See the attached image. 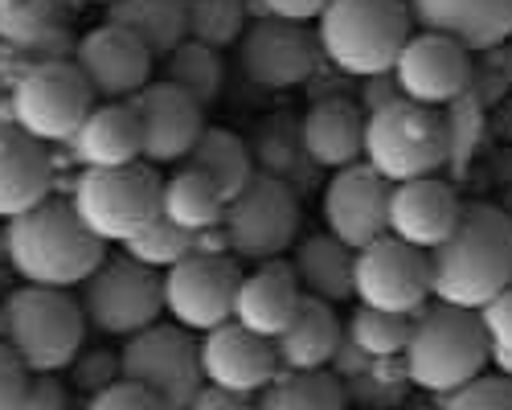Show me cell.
<instances>
[{
    "label": "cell",
    "instance_id": "38",
    "mask_svg": "<svg viewBox=\"0 0 512 410\" xmlns=\"http://www.w3.org/2000/svg\"><path fill=\"white\" fill-rule=\"evenodd\" d=\"M443 115H447V169H455V177H463L467 160L476 156L480 132H484V107L472 95H463Z\"/></svg>",
    "mask_w": 512,
    "mask_h": 410
},
{
    "label": "cell",
    "instance_id": "41",
    "mask_svg": "<svg viewBox=\"0 0 512 410\" xmlns=\"http://www.w3.org/2000/svg\"><path fill=\"white\" fill-rule=\"evenodd\" d=\"M443 410H512V378H476L459 394L443 398Z\"/></svg>",
    "mask_w": 512,
    "mask_h": 410
},
{
    "label": "cell",
    "instance_id": "34",
    "mask_svg": "<svg viewBox=\"0 0 512 410\" xmlns=\"http://www.w3.org/2000/svg\"><path fill=\"white\" fill-rule=\"evenodd\" d=\"M70 25V0H0V46L21 50Z\"/></svg>",
    "mask_w": 512,
    "mask_h": 410
},
{
    "label": "cell",
    "instance_id": "56",
    "mask_svg": "<svg viewBox=\"0 0 512 410\" xmlns=\"http://www.w3.org/2000/svg\"><path fill=\"white\" fill-rule=\"evenodd\" d=\"M0 341H5V300H0Z\"/></svg>",
    "mask_w": 512,
    "mask_h": 410
},
{
    "label": "cell",
    "instance_id": "53",
    "mask_svg": "<svg viewBox=\"0 0 512 410\" xmlns=\"http://www.w3.org/2000/svg\"><path fill=\"white\" fill-rule=\"evenodd\" d=\"M398 410H443V398L439 402H414V398H406Z\"/></svg>",
    "mask_w": 512,
    "mask_h": 410
},
{
    "label": "cell",
    "instance_id": "54",
    "mask_svg": "<svg viewBox=\"0 0 512 410\" xmlns=\"http://www.w3.org/2000/svg\"><path fill=\"white\" fill-rule=\"evenodd\" d=\"M0 263H9V238H5V222H0Z\"/></svg>",
    "mask_w": 512,
    "mask_h": 410
},
{
    "label": "cell",
    "instance_id": "51",
    "mask_svg": "<svg viewBox=\"0 0 512 410\" xmlns=\"http://www.w3.org/2000/svg\"><path fill=\"white\" fill-rule=\"evenodd\" d=\"M492 205H496V210H500V214L512 222V185H504V189H500V197H496Z\"/></svg>",
    "mask_w": 512,
    "mask_h": 410
},
{
    "label": "cell",
    "instance_id": "46",
    "mask_svg": "<svg viewBox=\"0 0 512 410\" xmlns=\"http://www.w3.org/2000/svg\"><path fill=\"white\" fill-rule=\"evenodd\" d=\"M29 382V369L17 361V353L0 341V410H13L21 402V390Z\"/></svg>",
    "mask_w": 512,
    "mask_h": 410
},
{
    "label": "cell",
    "instance_id": "45",
    "mask_svg": "<svg viewBox=\"0 0 512 410\" xmlns=\"http://www.w3.org/2000/svg\"><path fill=\"white\" fill-rule=\"evenodd\" d=\"M480 320L492 349H512V287H504L492 304L480 308Z\"/></svg>",
    "mask_w": 512,
    "mask_h": 410
},
{
    "label": "cell",
    "instance_id": "25",
    "mask_svg": "<svg viewBox=\"0 0 512 410\" xmlns=\"http://www.w3.org/2000/svg\"><path fill=\"white\" fill-rule=\"evenodd\" d=\"M304 152L316 169H349L365 156V111L353 99H320L300 119Z\"/></svg>",
    "mask_w": 512,
    "mask_h": 410
},
{
    "label": "cell",
    "instance_id": "29",
    "mask_svg": "<svg viewBox=\"0 0 512 410\" xmlns=\"http://www.w3.org/2000/svg\"><path fill=\"white\" fill-rule=\"evenodd\" d=\"M107 25L127 29L156 62H164L181 41H189L185 0H115L107 5Z\"/></svg>",
    "mask_w": 512,
    "mask_h": 410
},
{
    "label": "cell",
    "instance_id": "42",
    "mask_svg": "<svg viewBox=\"0 0 512 410\" xmlns=\"http://www.w3.org/2000/svg\"><path fill=\"white\" fill-rule=\"evenodd\" d=\"M87 410H168L152 390H144V386H136V382H127V378H119L115 386H107L103 394H95L91 402H87Z\"/></svg>",
    "mask_w": 512,
    "mask_h": 410
},
{
    "label": "cell",
    "instance_id": "31",
    "mask_svg": "<svg viewBox=\"0 0 512 410\" xmlns=\"http://www.w3.org/2000/svg\"><path fill=\"white\" fill-rule=\"evenodd\" d=\"M226 205H230V201L222 197V189H218V185L205 181L201 173L181 169V173H173V177L164 181L160 214H164L168 222H177L181 230H189V234H201V230L222 226Z\"/></svg>",
    "mask_w": 512,
    "mask_h": 410
},
{
    "label": "cell",
    "instance_id": "36",
    "mask_svg": "<svg viewBox=\"0 0 512 410\" xmlns=\"http://www.w3.org/2000/svg\"><path fill=\"white\" fill-rule=\"evenodd\" d=\"M410 333H414V316L381 312V308H365V304L353 308L349 328H345V337L357 349H365L373 361L377 357H402L410 345Z\"/></svg>",
    "mask_w": 512,
    "mask_h": 410
},
{
    "label": "cell",
    "instance_id": "14",
    "mask_svg": "<svg viewBox=\"0 0 512 410\" xmlns=\"http://www.w3.org/2000/svg\"><path fill=\"white\" fill-rule=\"evenodd\" d=\"M324 62L320 37L300 21H254L238 41V66L246 82L263 91H291L308 87Z\"/></svg>",
    "mask_w": 512,
    "mask_h": 410
},
{
    "label": "cell",
    "instance_id": "23",
    "mask_svg": "<svg viewBox=\"0 0 512 410\" xmlns=\"http://www.w3.org/2000/svg\"><path fill=\"white\" fill-rule=\"evenodd\" d=\"M304 304V287L295 279L291 263H263L259 271L242 275V287H238V300H234V320L242 328H250L254 337H283L287 324L295 320Z\"/></svg>",
    "mask_w": 512,
    "mask_h": 410
},
{
    "label": "cell",
    "instance_id": "15",
    "mask_svg": "<svg viewBox=\"0 0 512 410\" xmlns=\"http://www.w3.org/2000/svg\"><path fill=\"white\" fill-rule=\"evenodd\" d=\"M390 193L394 185L377 177L365 160L349 164V169L332 173L324 189V226L336 242H345L349 251H365L369 242L390 234Z\"/></svg>",
    "mask_w": 512,
    "mask_h": 410
},
{
    "label": "cell",
    "instance_id": "11",
    "mask_svg": "<svg viewBox=\"0 0 512 410\" xmlns=\"http://www.w3.org/2000/svg\"><path fill=\"white\" fill-rule=\"evenodd\" d=\"M119 374L152 390L168 410H189V402L201 394V345L185 337L181 324H152L144 333L127 337L119 349Z\"/></svg>",
    "mask_w": 512,
    "mask_h": 410
},
{
    "label": "cell",
    "instance_id": "35",
    "mask_svg": "<svg viewBox=\"0 0 512 410\" xmlns=\"http://www.w3.org/2000/svg\"><path fill=\"white\" fill-rule=\"evenodd\" d=\"M185 21H189V41L209 50L238 46L246 33V0H185Z\"/></svg>",
    "mask_w": 512,
    "mask_h": 410
},
{
    "label": "cell",
    "instance_id": "47",
    "mask_svg": "<svg viewBox=\"0 0 512 410\" xmlns=\"http://www.w3.org/2000/svg\"><path fill=\"white\" fill-rule=\"evenodd\" d=\"M369 365H373V357H369L365 349H357L349 337H340V345H336V353H332V361H328V374H332L336 382H349V378L365 374Z\"/></svg>",
    "mask_w": 512,
    "mask_h": 410
},
{
    "label": "cell",
    "instance_id": "21",
    "mask_svg": "<svg viewBox=\"0 0 512 410\" xmlns=\"http://www.w3.org/2000/svg\"><path fill=\"white\" fill-rule=\"evenodd\" d=\"M459 218H463V197L455 193L451 181L422 177V181L394 185L390 193V234L426 255L455 234Z\"/></svg>",
    "mask_w": 512,
    "mask_h": 410
},
{
    "label": "cell",
    "instance_id": "32",
    "mask_svg": "<svg viewBox=\"0 0 512 410\" xmlns=\"http://www.w3.org/2000/svg\"><path fill=\"white\" fill-rule=\"evenodd\" d=\"M160 78L173 82V87H181L201 111L218 103L222 99V87H226V70H222L218 50L197 46V41H181V46L164 58Z\"/></svg>",
    "mask_w": 512,
    "mask_h": 410
},
{
    "label": "cell",
    "instance_id": "3",
    "mask_svg": "<svg viewBox=\"0 0 512 410\" xmlns=\"http://www.w3.org/2000/svg\"><path fill=\"white\" fill-rule=\"evenodd\" d=\"M492 357V341L484 333V320L472 308L431 304L414 316V333L402 353L410 386L435 398H451L463 386L484 378Z\"/></svg>",
    "mask_w": 512,
    "mask_h": 410
},
{
    "label": "cell",
    "instance_id": "26",
    "mask_svg": "<svg viewBox=\"0 0 512 410\" xmlns=\"http://www.w3.org/2000/svg\"><path fill=\"white\" fill-rule=\"evenodd\" d=\"M340 337H345V324L336 320L332 304L304 296L300 312L287 324V333L275 337V357H279V374H312V369H328Z\"/></svg>",
    "mask_w": 512,
    "mask_h": 410
},
{
    "label": "cell",
    "instance_id": "44",
    "mask_svg": "<svg viewBox=\"0 0 512 410\" xmlns=\"http://www.w3.org/2000/svg\"><path fill=\"white\" fill-rule=\"evenodd\" d=\"M402 99H406V95H402V87H398L394 70H390V74H369V78H361L357 107H361L365 115L386 111V107H394V103H402Z\"/></svg>",
    "mask_w": 512,
    "mask_h": 410
},
{
    "label": "cell",
    "instance_id": "24",
    "mask_svg": "<svg viewBox=\"0 0 512 410\" xmlns=\"http://www.w3.org/2000/svg\"><path fill=\"white\" fill-rule=\"evenodd\" d=\"M78 169H123L144 160V128L132 103H99L66 144Z\"/></svg>",
    "mask_w": 512,
    "mask_h": 410
},
{
    "label": "cell",
    "instance_id": "28",
    "mask_svg": "<svg viewBox=\"0 0 512 410\" xmlns=\"http://www.w3.org/2000/svg\"><path fill=\"white\" fill-rule=\"evenodd\" d=\"M353 259H357V251H349L345 242H336L324 230V234L295 242L291 271L300 279L304 296L324 300V304H349L353 300Z\"/></svg>",
    "mask_w": 512,
    "mask_h": 410
},
{
    "label": "cell",
    "instance_id": "37",
    "mask_svg": "<svg viewBox=\"0 0 512 410\" xmlns=\"http://www.w3.org/2000/svg\"><path fill=\"white\" fill-rule=\"evenodd\" d=\"M193 238H197V234L181 230L177 222H168V218L160 214L152 226H144L136 238L123 242V255L136 259V263H144V267H152V271H168V267H177L181 259L193 255Z\"/></svg>",
    "mask_w": 512,
    "mask_h": 410
},
{
    "label": "cell",
    "instance_id": "33",
    "mask_svg": "<svg viewBox=\"0 0 512 410\" xmlns=\"http://www.w3.org/2000/svg\"><path fill=\"white\" fill-rule=\"evenodd\" d=\"M254 410H349V402L328 369H312V374H279L259 394Z\"/></svg>",
    "mask_w": 512,
    "mask_h": 410
},
{
    "label": "cell",
    "instance_id": "7",
    "mask_svg": "<svg viewBox=\"0 0 512 410\" xmlns=\"http://www.w3.org/2000/svg\"><path fill=\"white\" fill-rule=\"evenodd\" d=\"M160 197L164 181L144 160L123 164V169H82L70 189V205L87 230L119 246L160 218Z\"/></svg>",
    "mask_w": 512,
    "mask_h": 410
},
{
    "label": "cell",
    "instance_id": "19",
    "mask_svg": "<svg viewBox=\"0 0 512 410\" xmlns=\"http://www.w3.org/2000/svg\"><path fill=\"white\" fill-rule=\"evenodd\" d=\"M140 115L144 128V164H177L193 152V144L205 132V111L173 82L152 78L140 95L127 99Z\"/></svg>",
    "mask_w": 512,
    "mask_h": 410
},
{
    "label": "cell",
    "instance_id": "43",
    "mask_svg": "<svg viewBox=\"0 0 512 410\" xmlns=\"http://www.w3.org/2000/svg\"><path fill=\"white\" fill-rule=\"evenodd\" d=\"M13 410H70V394L54 374H29L21 402Z\"/></svg>",
    "mask_w": 512,
    "mask_h": 410
},
{
    "label": "cell",
    "instance_id": "52",
    "mask_svg": "<svg viewBox=\"0 0 512 410\" xmlns=\"http://www.w3.org/2000/svg\"><path fill=\"white\" fill-rule=\"evenodd\" d=\"M500 62H504V78H508V87H512V37L500 46Z\"/></svg>",
    "mask_w": 512,
    "mask_h": 410
},
{
    "label": "cell",
    "instance_id": "1",
    "mask_svg": "<svg viewBox=\"0 0 512 410\" xmlns=\"http://www.w3.org/2000/svg\"><path fill=\"white\" fill-rule=\"evenodd\" d=\"M512 287V222L492 201H463L455 234L431 251V296L480 312Z\"/></svg>",
    "mask_w": 512,
    "mask_h": 410
},
{
    "label": "cell",
    "instance_id": "55",
    "mask_svg": "<svg viewBox=\"0 0 512 410\" xmlns=\"http://www.w3.org/2000/svg\"><path fill=\"white\" fill-rule=\"evenodd\" d=\"M5 82H9V74H5V62H0V107H9L5 103Z\"/></svg>",
    "mask_w": 512,
    "mask_h": 410
},
{
    "label": "cell",
    "instance_id": "18",
    "mask_svg": "<svg viewBox=\"0 0 512 410\" xmlns=\"http://www.w3.org/2000/svg\"><path fill=\"white\" fill-rule=\"evenodd\" d=\"M201 374L205 386L230 394H263L279 378V357L267 337H254L238 320L209 328L201 337Z\"/></svg>",
    "mask_w": 512,
    "mask_h": 410
},
{
    "label": "cell",
    "instance_id": "58",
    "mask_svg": "<svg viewBox=\"0 0 512 410\" xmlns=\"http://www.w3.org/2000/svg\"><path fill=\"white\" fill-rule=\"evenodd\" d=\"M0 287H5V279H0ZM0 300H5V296H0Z\"/></svg>",
    "mask_w": 512,
    "mask_h": 410
},
{
    "label": "cell",
    "instance_id": "2",
    "mask_svg": "<svg viewBox=\"0 0 512 410\" xmlns=\"http://www.w3.org/2000/svg\"><path fill=\"white\" fill-rule=\"evenodd\" d=\"M9 267L33 287H82L107 259V242L87 230L70 197H46L21 218L5 222Z\"/></svg>",
    "mask_w": 512,
    "mask_h": 410
},
{
    "label": "cell",
    "instance_id": "8",
    "mask_svg": "<svg viewBox=\"0 0 512 410\" xmlns=\"http://www.w3.org/2000/svg\"><path fill=\"white\" fill-rule=\"evenodd\" d=\"M13 123L41 144H70L95 111V95L74 62H46L13 78L9 87Z\"/></svg>",
    "mask_w": 512,
    "mask_h": 410
},
{
    "label": "cell",
    "instance_id": "30",
    "mask_svg": "<svg viewBox=\"0 0 512 410\" xmlns=\"http://www.w3.org/2000/svg\"><path fill=\"white\" fill-rule=\"evenodd\" d=\"M181 169L189 173H201L205 181H213L222 189V197H238L254 177V156H250V144L242 136H234L230 128H205L201 140L193 144V152L181 160Z\"/></svg>",
    "mask_w": 512,
    "mask_h": 410
},
{
    "label": "cell",
    "instance_id": "10",
    "mask_svg": "<svg viewBox=\"0 0 512 410\" xmlns=\"http://www.w3.org/2000/svg\"><path fill=\"white\" fill-rule=\"evenodd\" d=\"M300 193L275 177H254L238 197L226 205V242L230 255L242 263H271L287 246L300 242Z\"/></svg>",
    "mask_w": 512,
    "mask_h": 410
},
{
    "label": "cell",
    "instance_id": "5",
    "mask_svg": "<svg viewBox=\"0 0 512 410\" xmlns=\"http://www.w3.org/2000/svg\"><path fill=\"white\" fill-rule=\"evenodd\" d=\"M87 316L70 292L21 283L5 296V345L29 374H58L82 353Z\"/></svg>",
    "mask_w": 512,
    "mask_h": 410
},
{
    "label": "cell",
    "instance_id": "49",
    "mask_svg": "<svg viewBox=\"0 0 512 410\" xmlns=\"http://www.w3.org/2000/svg\"><path fill=\"white\" fill-rule=\"evenodd\" d=\"M189 410H254V402L246 394H230L218 386H201V394L189 402Z\"/></svg>",
    "mask_w": 512,
    "mask_h": 410
},
{
    "label": "cell",
    "instance_id": "16",
    "mask_svg": "<svg viewBox=\"0 0 512 410\" xmlns=\"http://www.w3.org/2000/svg\"><path fill=\"white\" fill-rule=\"evenodd\" d=\"M476 54H467L459 41L443 33H410L406 50L394 62V78L410 103L422 107H451L472 87Z\"/></svg>",
    "mask_w": 512,
    "mask_h": 410
},
{
    "label": "cell",
    "instance_id": "22",
    "mask_svg": "<svg viewBox=\"0 0 512 410\" xmlns=\"http://www.w3.org/2000/svg\"><path fill=\"white\" fill-rule=\"evenodd\" d=\"M54 197V156L50 144L33 140L17 123H0V222Z\"/></svg>",
    "mask_w": 512,
    "mask_h": 410
},
{
    "label": "cell",
    "instance_id": "27",
    "mask_svg": "<svg viewBox=\"0 0 512 410\" xmlns=\"http://www.w3.org/2000/svg\"><path fill=\"white\" fill-rule=\"evenodd\" d=\"M250 156H254V173L259 177H275L283 185H291L295 193H304L316 185V164L304 152V136H300V119L279 111L271 119H263L250 136Z\"/></svg>",
    "mask_w": 512,
    "mask_h": 410
},
{
    "label": "cell",
    "instance_id": "13",
    "mask_svg": "<svg viewBox=\"0 0 512 410\" xmlns=\"http://www.w3.org/2000/svg\"><path fill=\"white\" fill-rule=\"evenodd\" d=\"M242 267L234 255H189L164 271V312L185 333H209L234 320Z\"/></svg>",
    "mask_w": 512,
    "mask_h": 410
},
{
    "label": "cell",
    "instance_id": "9",
    "mask_svg": "<svg viewBox=\"0 0 512 410\" xmlns=\"http://www.w3.org/2000/svg\"><path fill=\"white\" fill-rule=\"evenodd\" d=\"M82 316L95 333L103 337H136L144 328H152L164 312V279L127 259V255H115V259H103V267L82 283Z\"/></svg>",
    "mask_w": 512,
    "mask_h": 410
},
{
    "label": "cell",
    "instance_id": "39",
    "mask_svg": "<svg viewBox=\"0 0 512 410\" xmlns=\"http://www.w3.org/2000/svg\"><path fill=\"white\" fill-rule=\"evenodd\" d=\"M340 390H345V402H349L353 410H398V406L410 398V394H406L410 386L381 378L373 365L365 369V374H357V378H349V382H340Z\"/></svg>",
    "mask_w": 512,
    "mask_h": 410
},
{
    "label": "cell",
    "instance_id": "48",
    "mask_svg": "<svg viewBox=\"0 0 512 410\" xmlns=\"http://www.w3.org/2000/svg\"><path fill=\"white\" fill-rule=\"evenodd\" d=\"M263 5H267V13L279 17V21H300V25H308V21H320V13L328 9V0H263Z\"/></svg>",
    "mask_w": 512,
    "mask_h": 410
},
{
    "label": "cell",
    "instance_id": "57",
    "mask_svg": "<svg viewBox=\"0 0 512 410\" xmlns=\"http://www.w3.org/2000/svg\"><path fill=\"white\" fill-rule=\"evenodd\" d=\"M87 5H115V0H87Z\"/></svg>",
    "mask_w": 512,
    "mask_h": 410
},
{
    "label": "cell",
    "instance_id": "6",
    "mask_svg": "<svg viewBox=\"0 0 512 410\" xmlns=\"http://www.w3.org/2000/svg\"><path fill=\"white\" fill-rule=\"evenodd\" d=\"M377 177L390 185L422 181L447 169V115L443 107L394 103L386 111L365 115V156Z\"/></svg>",
    "mask_w": 512,
    "mask_h": 410
},
{
    "label": "cell",
    "instance_id": "40",
    "mask_svg": "<svg viewBox=\"0 0 512 410\" xmlns=\"http://www.w3.org/2000/svg\"><path fill=\"white\" fill-rule=\"evenodd\" d=\"M119 378H123L119 374V353H111V349H87V353H78L70 361V382H74V390H82L87 398L103 394Z\"/></svg>",
    "mask_w": 512,
    "mask_h": 410
},
{
    "label": "cell",
    "instance_id": "4",
    "mask_svg": "<svg viewBox=\"0 0 512 410\" xmlns=\"http://www.w3.org/2000/svg\"><path fill=\"white\" fill-rule=\"evenodd\" d=\"M410 9L406 0H328L320 13V50L349 78L390 74L398 54L410 41Z\"/></svg>",
    "mask_w": 512,
    "mask_h": 410
},
{
    "label": "cell",
    "instance_id": "50",
    "mask_svg": "<svg viewBox=\"0 0 512 410\" xmlns=\"http://www.w3.org/2000/svg\"><path fill=\"white\" fill-rule=\"evenodd\" d=\"M488 365H496V374H500V378H512V349H492Z\"/></svg>",
    "mask_w": 512,
    "mask_h": 410
},
{
    "label": "cell",
    "instance_id": "12",
    "mask_svg": "<svg viewBox=\"0 0 512 410\" xmlns=\"http://www.w3.org/2000/svg\"><path fill=\"white\" fill-rule=\"evenodd\" d=\"M353 300L365 308L418 316L431 300V255L386 234L353 259Z\"/></svg>",
    "mask_w": 512,
    "mask_h": 410
},
{
    "label": "cell",
    "instance_id": "20",
    "mask_svg": "<svg viewBox=\"0 0 512 410\" xmlns=\"http://www.w3.org/2000/svg\"><path fill=\"white\" fill-rule=\"evenodd\" d=\"M422 33H443L467 54L500 50L512 37V0H406Z\"/></svg>",
    "mask_w": 512,
    "mask_h": 410
},
{
    "label": "cell",
    "instance_id": "17",
    "mask_svg": "<svg viewBox=\"0 0 512 410\" xmlns=\"http://www.w3.org/2000/svg\"><path fill=\"white\" fill-rule=\"evenodd\" d=\"M152 62L156 58L119 25H99L74 46V66L99 103H127L140 95L152 82Z\"/></svg>",
    "mask_w": 512,
    "mask_h": 410
}]
</instances>
